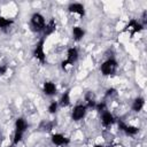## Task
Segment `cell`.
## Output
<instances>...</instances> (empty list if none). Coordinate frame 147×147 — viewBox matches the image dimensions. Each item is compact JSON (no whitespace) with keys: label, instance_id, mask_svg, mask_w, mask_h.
Here are the masks:
<instances>
[{"label":"cell","instance_id":"3","mask_svg":"<svg viewBox=\"0 0 147 147\" xmlns=\"http://www.w3.org/2000/svg\"><path fill=\"white\" fill-rule=\"evenodd\" d=\"M45 39L46 38H44V37H41L39 40H38V42L36 44V46H34V48H33V56L40 62V63H45L46 62V53H45V48H44V45H45Z\"/></svg>","mask_w":147,"mask_h":147},{"label":"cell","instance_id":"11","mask_svg":"<svg viewBox=\"0 0 147 147\" xmlns=\"http://www.w3.org/2000/svg\"><path fill=\"white\" fill-rule=\"evenodd\" d=\"M68 11L74 13V14H78L79 16H84L85 15V7H84V5H82L79 2H72L68 6Z\"/></svg>","mask_w":147,"mask_h":147},{"label":"cell","instance_id":"7","mask_svg":"<svg viewBox=\"0 0 147 147\" xmlns=\"http://www.w3.org/2000/svg\"><path fill=\"white\" fill-rule=\"evenodd\" d=\"M142 29H144V24L140 23V22H138L137 20L132 18V20H130V22L126 24L124 31H126V30H131V36H133V34L140 32Z\"/></svg>","mask_w":147,"mask_h":147},{"label":"cell","instance_id":"16","mask_svg":"<svg viewBox=\"0 0 147 147\" xmlns=\"http://www.w3.org/2000/svg\"><path fill=\"white\" fill-rule=\"evenodd\" d=\"M144 106H145V99H144V98H141V96H138V98H136V99H134V101L132 102L131 108H132V110H133V111L139 113V111L144 108Z\"/></svg>","mask_w":147,"mask_h":147},{"label":"cell","instance_id":"8","mask_svg":"<svg viewBox=\"0 0 147 147\" xmlns=\"http://www.w3.org/2000/svg\"><path fill=\"white\" fill-rule=\"evenodd\" d=\"M118 129L123 131L126 136H136L139 132V129L133 125H127L123 121H118Z\"/></svg>","mask_w":147,"mask_h":147},{"label":"cell","instance_id":"22","mask_svg":"<svg viewBox=\"0 0 147 147\" xmlns=\"http://www.w3.org/2000/svg\"><path fill=\"white\" fill-rule=\"evenodd\" d=\"M7 70H8V65H6V64L0 65V76H3L7 72Z\"/></svg>","mask_w":147,"mask_h":147},{"label":"cell","instance_id":"21","mask_svg":"<svg viewBox=\"0 0 147 147\" xmlns=\"http://www.w3.org/2000/svg\"><path fill=\"white\" fill-rule=\"evenodd\" d=\"M117 94V91H116V88H114V87H110V88H108L107 91H106V96L108 98V96H113V95H116Z\"/></svg>","mask_w":147,"mask_h":147},{"label":"cell","instance_id":"14","mask_svg":"<svg viewBox=\"0 0 147 147\" xmlns=\"http://www.w3.org/2000/svg\"><path fill=\"white\" fill-rule=\"evenodd\" d=\"M85 36V30L80 26H74L72 28V38L75 41H79L84 38Z\"/></svg>","mask_w":147,"mask_h":147},{"label":"cell","instance_id":"1","mask_svg":"<svg viewBox=\"0 0 147 147\" xmlns=\"http://www.w3.org/2000/svg\"><path fill=\"white\" fill-rule=\"evenodd\" d=\"M46 26V20L42 14L36 11L31 15V18H30V28L33 32H42Z\"/></svg>","mask_w":147,"mask_h":147},{"label":"cell","instance_id":"17","mask_svg":"<svg viewBox=\"0 0 147 147\" xmlns=\"http://www.w3.org/2000/svg\"><path fill=\"white\" fill-rule=\"evenodd\" d=\"M13 24H14V20L5 17V16H0V29L1 30H6Z\"/></svg>","mask_w":147,"mask_h":147},{"label":"cell","instance_id":"19","mask_svg":"<svg viewBox=\"0 0 147 147\" xmlns=\"http://www.w3.org/2000/svg\"><path fill=\"white\" fill-rule=\"evenodd\" d=\"M22 139H23V134L22 133H18V132H15L14 133V138H13V146H15L18 142H21Z\"/></svg>","mask_w":147,"mask_h":147},{"label":"cell","instance_id":"10","mask_svg":"<svg viewBox=\"0 0 147 147\" xmlns=\"http://www.w3.org/2000/svg\"><path fill=\"white\" fill-rule=\"evenodd\" d=\"M42 92H44V94L47 95V96H53V95L56 94L57 87H56L55 83L47 80V82H45L44 85H42Z\"/></svg>","mask_w":147,"mask_h":147},{"label":"cell","instance_id":"4","mask_svg":"<svg viewBox=\"0 0 147 147\" xmlns=\"http://www.w3.org/2000/svg\"><path fill=\"white\" fill-rule=\"evenodd\" d=\"M78 56H79V53H78V49L76 47L68 48V51H67V59L61 62V68L63 70H65L67 65H74V63L78 60Z\"/></svg>","mask_w":147,"mask_h":147},{"label":"cell","instance_id":"15","mask_svg":"<svg viewBox=\"0 0 147 147\" xmlns=\"http://www.w3.org/2000/svg\"><path fill=\"white\" fill-rule=\"evenodd\" d=\"M57 102H59V105H60L62 108L68 107V106L70 105V90L64 91L63 94L61 95V98H60V100H59Z\"/></svg>","mask_w":147,"mask_h":147},{"label":"cell","instance_id":"5","mask_svg":"<svg viewBox=\"0 0 147 147\" xmlns=\"http://www.w3.org/2000/svg\"><path fill=\"white\" fill-rule=\"evenodd\" d=\"M86 111H87V107L85 105H76L72 109V113H71L72 121L78 122V121L83 119L86 115Z\"/></svg>","mask_w":147,"mask_h":147},{"label":"cell","instance_id":"9","mask_svg":"<svg viewBox=\"0 0 147 147\" xmlns=\"http://www.w3.org/2000/svg\"><path fill=\"white\" fill-rule=\"evenodd\" d=\"M115 123V117H114V115L109 111V110H103L102 113H101V124L103 125V126H106V127H108V126H111L113 124Z\"/></svg>","mask_w":147,"mask_h":147},{"label":"cell","instance_id":"24","mask_svg":"<svg viewBox=\"0 0 147 147\" xmlns=\"http://www.w3.org/2000/svg\"><path fill=\"white\" fill-rule=\"evenodd\" d=\"M107 147H113V146H111V145H109V146H107Z\"/></svg>","mask_w":147,"mask_h":147},{"label":"cell","instance_id":"13","mask_svg":"<svg viewBox=\"0 0 147 147\" xmlns=\"http://www.w3.org/2000/svg\"><path fill=\"white\" fill-rule=\"evenodd\" d=\"M55 30H56V22H55L54 18H52V20H49L48 23H46V26H45V29L42 31V37L47 38L49 34L55 32Z\"/></svg>","mask_w":147,"mask_h":147},{"label":"cell","instance_id":"18","mask_svg":"<svg viewBox=\"0 0 147 147\" xmlns=\"http://www.w3.org/2000/svg\"><path fill=\"white\" fill-rule=\"evenodd\" d=\"M57 107H59V102L57 101H52L48 106V113L49 114H55L56 110H57Z\"/></svg>","mask_w":147,"mask_h":147},{"label":"cell","instance_id":"6","mask_svg":"<svg viewBox=\"0 0 147 147\" xmlns=\"http://www.w3.org/2000/svg\"><path fill=\"white\" fill-rule=\"evenodd\" d=\"M51 141L54 146H67L70 144V139L62 133H53L51 136Z\"/></svg>","mask_w":147,"mask_h":147},{"label":"cell","instance_id":"23","mask_svg":"<svg viewBox=\"0 0 147 147\" xmlns=\"http://www.w3.org/2000/svg\"><path fill=\"white\" fill-rule=\"evenodd\" d=\"M94 147H105V146H103V145H101V144H98V145H95Z\"/></svg>","mask_w":147,"mask_h":147},{"label":"cell","instance_id":"2","mask_svg":"<svg viewBox=\"0 0 147 147\" xmlns=\"http://www.w3.org/2000/svg\"><path fill=\"white\" fill-rule=\"evenodd\" d=\"M117 68H118L117 61L114 57H110V59H107L106 61L102 62V64L100 67V70H101V74L103 76H111L116 72Z\"/></svg>","mask_w":147,"mask_h":147},{"label":"cell","instance_id":"12","mask_svg":"<svg viewBox=\"0 0 147 147\" xmlns=\"http://www.w3.org/2000/svg\"><path fill=\"white\" fill-rule=\"evenodd\" d=\"M28 130V123L23 117H18L15 121V132L24 134V132Z\"/></svg>","mask_w":147,"mask_h":147},{"label":"cell","instance_id":"20","mask_svg":"<svg viewBox=\"0 0 147 147\" xmlns=\"http://www.w3.org/2000/svg\"><path fill=\"white\" fill-rule=\"evenodd\" d=\"M95 109L98 110V111H100V113H102L103 110H106L107 108H106V102H99V103H96V106H95Z\"/></svg>","mask_w":147,"mask_h":147}]
</instances>
